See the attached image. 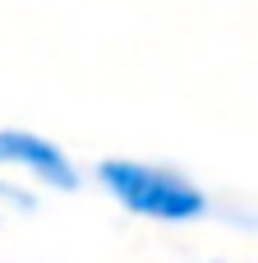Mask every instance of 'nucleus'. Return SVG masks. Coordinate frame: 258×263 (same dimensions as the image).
Masks as SVG:
<instances>
[{"label": "nucleus", "mask_w": 258, "mask_h": 263, "mask_svg": "<svg viewBox=\"0 0 258 263\" xmlns=\"http://www.w3.org/2000/svg\"><path fill=\"white\" fill-rule=\"evenodd\" d=\"M102 185L138 217H157V222H194L203 217L208 199L199 185H189L185 176H171L162 166H143V162H102L97 166Z\"/></svg>", "instance_id": "nucleus-1"}, {"label": "nucleus", "mask_w": 258, "mask_h": 263, "mask_svg": "<svg viewBox=\"0 0 258 263\" xmlns=\"http://www.w3.org/2000/svg\"><path fill=\"white\" fill-rule=\"evenodd\" d=\"M0 162L23 166V171H32L37 180H46L55 190H74L78 185V176L65 162V153L51 139H37V134H23V129H0Z\"/></svg>", "instance_id": "nucleus-2"}]
</instances>
